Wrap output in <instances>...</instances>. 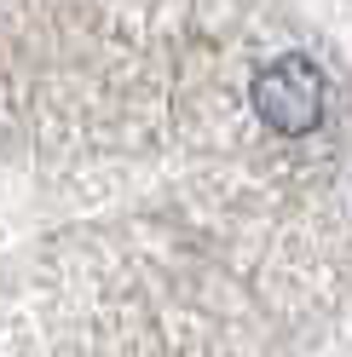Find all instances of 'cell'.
I'll return each mask as SVG.
<instances>
[{
    "label": "cell",
    "mask_w": 352,
    "mask_h": 357,
    "mask_svg": "<svg viewBox=\"0 0 352 357\" xmlns=\"http://www.w3.org/2000/svg\"><path fill=\"white\" fill-rule=\"evenodd\" d=\"M249 104H254V116L266 121L272 132H283V139H306V132H318V121H323L329 81H323V70L306 52H283V58H272V63L254 70Z\"/></svg>",
    "instance_id": "1"
}]
</instances>
